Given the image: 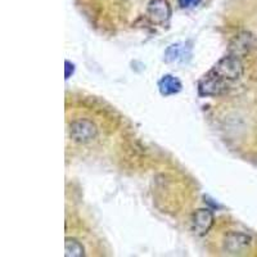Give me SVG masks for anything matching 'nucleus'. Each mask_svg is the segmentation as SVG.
I'll return each mask as SVG.
<instances>
[{"mask_svg": "<svg viewBox=\"0 0 257 257\" xmlns=\"http://www.w3.org/2000/svg\"><path fill=\"white\" fill-rule=\"evenodd\" d=\"M252 40H253V38H252L251 34L243 32V34H240V35H238L237 38L234 39L230 53L239 57V53H245L252 47Z\"/></svg>", "mask_w": 257, "mask_h": 257, "instance_id": "8", "label": "nucleus"}, {"mask_svg": "<svg viewBox=\"0 0 257 257\" xmlns=\"http://www.w3.org/2000/svg\"><path fill=\"white\" fill-rule=\"evenodd\" d=\"M252 238L248 234L240 233V231H231L224 239V248L228 253L235 254L240 253L251 245Z\"/></svg>", "mask_w": 257, "mask_h": 257, "instance_id": "5", "label": "nucleus"}, {"mask_svg": "<svg viewBox=\"0 0 257 257\" xmlns=\"http://www.w3.org/2000/svg\"><path fill=\"white\" fill-rule=\"evenodd\" d=\"M183 89V84L178 77L173 76V75H165L162 79L158 81V90H160L161 95L169 96L174 95V94L180 93Z\"/></svg>", "mask_w": 257, "mask_h": 257, "instance_id": "7", "label": "nucleus"}, {"mask_svg": "<svg viewBox=\"0 0 257 257\" xmlns=\"http://www.w3.org/2000/svg\"><path fill=\"white\" fill-rule=\"evenodd\" d=\"M192 57V47H188L185 43H178V44L170 45L165 52V59L166 62H185Z\"/></svg>", "mask_w": 257, "mask_h": 257, "instance_id": "6", "label": "nucleus"}, {"mask_svg": "<svg viewBox=\"0 0 257 257\" xmlns=\"http://www.w3.org/2000/svg\"><path fill=\"white\" fill-rule=\"evenodd\" d=\"M213 225V213L208 208H199L192 215L190 228L196 235H205L210 231Z\"/></svg>", "mask_w": 257, "mask_h": 257, "instance_id": "4", "label": "nucleus"}, {"mask_svg": "<svg viewBox=\"0 0 257 257\" xmlns=\"http://www.w3.org/2000/svg\"><path fill=\"white\" fill-rule=\"evenodd\" d=\"M70 135L73 142L86 144L93 142L98 137V128L91 121L80 118V120L73 121L70 125Z\"/></svg>", "mask_w": 257, "mask_h": 257, "instance_id": "2", "label": "nucleus"}, {"mask_svg": "<svg viewBox=\"0 0 257 257\" xmlns=\"http://www.w3.org/2000/svg\"><path fill=\"white\" fill-rule=\"evenodd\" d=\"M202 0H178L179 6L180 8L183 9H189V8H194L198 4H201Z\"/></svg>", "mask_w": 257, "mask_h": 257, "instance_id": "10", "label": "nucleus"}, {"mask_svg": "<svg viewBox=\"0 0 257 257\" xmlns=\"http://www.w3.org/2000/svg\"><path fill=\"white\" fill-rule=\"evenodd\" d=\"M64 249L67 257H82L85 256V249L79 240L73 238H67L64 242Z\"/></svg>", "mask_w": 257, "mask_h": 257, "instance_id": "9", "label": "nucleus"}, {"mask_svg": "<svg viewBox=\"0 0 257 257\" xmlns=\"http://www.w3.org/2000/svg\"><path fill=\"white\" fill-rule=\"evenodd\" d=\"M64 64H66V73H64V76H66V79H70V76L73 73V71H75V66L70 61H66Z\"/></svg>", "mask_w": 257, "mask_h": 257, "instance_id": "11", "label": "nucleus"}, {"mask_svg": "<svg viewBox=\"0 0 257 257\" xmlns=\"http://www.w3.org/2000/svg\"><path fill=\"white\" fill-rule=\"evenodd\" d=\"M171 7L167 0H151L147 7V16L153 24L165 26L171 18Z\"/></svg>", "mask_w": 257, "mask_h": 257, "instance_id": "3", "label": "nucleus"}, {"mask_svg": "<svg viewBox=\"0 0 257 257\" xmlns=\"http://www.w3.org/2000/svg\"><path fill=\"white\" fill-rule=\"evenodd\" d=\"M244 67L235 54L222 57L198 82L201 96H220L228 93L235 82L242 79Z\"/></svg>", "mask_w": 257, "mask_h": 257, "instance_id": "1", "label": "nucleus"}]
</instances>
